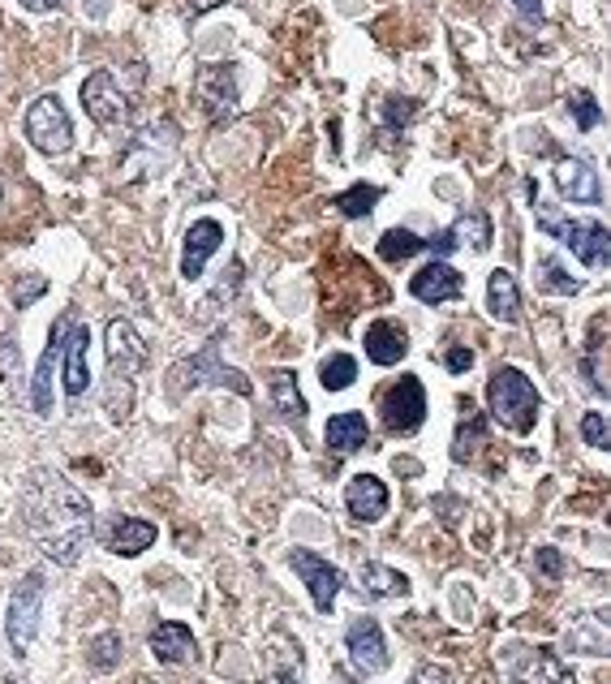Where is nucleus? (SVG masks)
I'll use <instances>...</instances> for the list:
<instances>
[{
  "mask_svg": "<svg viewBox=\"0 0 611 684\" xmlns=\"http://www.w3.org/2000/svg\"><path fill=\"white\" fill-rule=\"evenodd\" d=\"M22 522L52 564H78L91 543V499L57 469H35L22 487Z\"/></svg>",
  "mask_w": 611,
  "mask_h": 684,
  "instance_id": "obj_1",
  "label": "nucleus"
},
{
  "mask_svg": "<svg viewBox=\"0 0 611 684\" xmlns=\"http://www.w3.org/2000/svg\"><path fill=\"white\" fill-rule=\"evenodd\" d=\"M486 409H491V418L504 430L530 435L534 423H539L543 400H539V388L530 384V375H521L516 366H500L491 375V384H486Z\"/></svg>",
  "mask_w": 611,
  "mask_h": 684,
  "instance_id": "obj_2",
  "label": "nucleus"
},
{
  "mask_svg": "<svg viewBox=\"0 0 611 684\" xmlns=\"http://www.w3.org/2000/svg\"><path fill=\"white\" fill-rule=\"evenodd\" d=\"M534 211H539V228L548 237H560L585 267H603L608 262V250H611L608 225H599V220H564L548 202H534Z\"/></svg>",
  "mask_w": 611,
  "mask_h": 684,
  "instance_id": "obj_3",
  "label": "nucleus"
},
{
  "mask_svg": "<svg viewBox=\"0 0 611 684\" xmlns=\"http://www.w3.org/2000/svg\"><path fill=\"white\" fill-rule=\"evenodd\" d=\"M500 681L504 684H564L569 672L548 646H530V642H509L500 651Z\"/></svg>",
  "mask_w": 611,
  "mask_h": 684,
  "instance_id": "obj_4",
  "label": "nucleus"
},
{
  "mask_svg": "<svg viewBox=\"0 0 611 684\" xmlns=\"http://www.w3.org/2000/svg\"><path fill=\"white\" fill-rule=\"evenodd\" d=\"M27 138L43 156H65L73 147V121L57 96H39L27 108Z\"/></svg>",
  "mask_w": 611,
  "mask_h": 684,
  "instance_id": "obj_5",
  "label": "nucleus"
},
{
  "mask_svg": "<svg viewBox=\"0 0 611 684\" xmlns=\"http://www.w3.org/2000/svg\"><path fill=\"white\" fill-rule=\"evenodd\" d=\"M39 607H43V573H27L13 594H9V616H4V633L13 654H27L39 633Z\"/></svg>",
  "mask_w": 611,
  "mask_h": 684,
  "instance_id": "obj_6",
  "label": "nucleus"
},
{
  "mask_svg": "<svg viewBox=\"0 0 611 684\" xmlns=\"http://www.w3.org/2000/svg\"><path fill=\"white\" fill-rule=\"evenodd\" d=\"M380 414L392 435H414L426 423V388L418 375H401L380 400Z\"/></svg>",
  "mask_w": 611,
  "mask_h": 684,
  "instance_id": "obj_7",
  "label": "nucleus"
},
{
  "mask_svg": "<svg viewBox=\"0 0 611 684\" xmlns=\"http://www.w3.org/2000/svg\"><path fill=\"white\" fill-rule=\"evenodd\" d=\"M194 99L207 112L211 126H225L237 117V73L233 66H203L194 73Z\"/></svg>",
  "mask_w": 611,
  "mask_h": 684,
  "instance_id": "obj_8",
  "label": "nucleus"
},
{
  "mask_svg": "<svg viewBox=\"0 0 611 684\" xmlns=\"http://www.w3.org/2000/svg\"><path fill=\"white\" fill-rule=\"evenodd\" d=\"M186 384L194 388H203V384H220V388H233L237 396H250V379L242 375V370H228L225 361H220V345L211 340L203 354H194L177 366V375H173V391H181Z\"/></svg>",
  "mask_w": 611,
  "mask_h": 684,
  "instance_id": "obj_9",
  "label": "nucleus"
},
{
  "mask_svg": "<svg viewBox=\"0 0 611 684\" xmlns=\"http://www.w3.org/2000/svg\"><path fill=\"white\" fill-rule=\"evenodd\" d=\"M82 108L91 112V121H99V126H121V121H129V99L108 69H96L82 82Z\"/></svg>",
  "mask_w": 611,
  "mask_h": 684,
  "instance_id": "obj_10",
  "label": "nucleus"
},
{
  "mask_svg": "<svg viewBox=\"0 0 611 684\" xmlns=\"http://www.w3.org/2000/svg\"><path fill=\"white\" fill-rule=\"evenodd\" d=\"M345 646H349V658H354L357 672H366V676H380V672H387V642H384L380 619H371V616L349 619Z\"/></svg>",
  "mask_w": 611,
  "mask_h": 684,
  "instance_id": "obj_11",
  "label": "nucleus"
},
{
  "mask_svg": "<svg viewBox=\"0 0 611 684\" xmlns=\"http://www.w3.org/2000/svg\"><path fill=\"white\" fill-rule=\"evenodd\" d=\"M104 349H108V361H112V375H142L147 370V340L138 336V327L129 319H112L108 324V336H104Z\"/></svg>",
  "mask_w": 611,
  "mask_h": 684,
  "instance_id": "obj_12",
  "label": "nucleus"
},
{
  "mask_svg": "<svg viewBox=\"0 0 611 684\" xmlns=\"http://www.w3.org/2000/svg\"><path fill=\"white\" fill-rule=\"evenodd\" d=\"M293 573L306 582V589H311V598H315V607L319 612H332V603H336V594H341V586H345V577L323 559V555L306 552V547H297V552L289 555Z\"/></svg>",
  "mask_w": 611,
  "mask_h": 684,
  "instance_id": "obj_13",
  "label": "nucleus"
},
{
  "mask_svg": "<svg viewBox=\"0 0 611 684\" xmlns=\"http://www.w3.org/2000/svg\"><path fill=\"white\" fill-rule=\"evenodd\" d=\"M555 190L569 198V202H585V207H599L603 202L599 168L585 160V156H564V160L555 163Z\"/></svg>",
  "mask_w": 611,
  "mask_h": 684,
  "instance_id": "obj_14",
  "label": "nucleus"
},
{
  "mask_svg": "<svg viewBox=\"0 0 611 684\" xmlns=\"http://www.w3.org/2000/svg\"><path fill=\"white\" fill-rule=\"evenodd\" d=\"M461 271L452 267V262L435 259L426 262L422 271H414V280H410V294L426 301V306H440V301H452V297H461Z\"/></svg>",
  "mask_w": 611,
  "mask_h": 684,
  "instance_id": "obj_15",
  "label": "nucleus"
},
{
  "mask_svg": "<svg viewBox=\"0 0 611 684\" xmlns=\"http://www.w3.org/2000/svg\"><path fill=\"white\" fill-rule=\"evenodd\" d=\"M225 246V228L216 220H194L190 232H186V255H181V276L186 280H198L207 271V259Z\"/></svg>",
  "mask_w": 611,
  "mask_h": 684,
  "instance_id": "obj_16",
  "label": "nucleus"
},
{
  "mask_svg": "<svg viewBox=\"0 0 611 684\" xmlns=\"http://www.w3.org/2000/svg\"><path fill=\"white\" fill-rule=\"evenodd\" d=\"M345 508H349V517L362 525H375L384 522L387 513V487L375 478V474H357L354 483L345 487Z\"/></svg>",
  "mask_w": 611,
  "mask_h": 684,
  "instance_id": "obj_17",
  "label": "nucleus"
},
{
  "mask_svg": "<svg viewBox=\"0 0 611 684\" xmlns=\"http://www.w3.org/2000/svg\"><path fill=\"white\" fill-rule=\"evenodd\" d=\"M87 349H91V336L87 327H65V340H61V361H65V391L78 400L87 384H91V366H87Z\"/></svg>",
  "mask_w": 611,
  "mask_h": 684,
  "instance_id": "obj_18",
  "label": "nucleus"
},
{
  "mask_svg": "<svg viewBox=\"0 0 611 684\" xmlns=\"http://www.w3.org/2000/svg\"><path fill=\"white\" fill-rule=\"evenodd\" d=\"M362 345H366V358L375 361V366H396V361L405 358V349H410V336H405V327L392 324V319H375V324L366 327Z\"/></svg>",
  "mask_w": 611,
  "mask_h": 684,
  "instance_id": "obj_19",
  "label": "nucleus"
},
{
  "mask_svg": "<svg viewBox=\"0 0 611 684\" xmlns=\"http://www.w3.org/2000/svg\"><path fill=\"white\" fill-rule=\"evenodd\" d=\"M156 525L138 522V517H117V522L104 529V547L112 555H142L151 543H156Z\"/></svg>",
  "mask_w": 611,
  "mask_h": 684,
  "instance_id": "obj_20",
  "label": "nucleus"
},
{
  "mask_svg": "<svg viewBox=\"0 0 611 684\" xmlns=\"http://www.w3.org/2000/svg\"><path fill=\"white\" fill-rule=\"evenodd\" d=\"M73 324L69 315H65L57 331H52V340H48V349H43V361H39V370H35V388H31V405L35 414H52V375H57V361H61V340H65V327Z\"/></svg>",
  "mask_w": 611,
  "mask_h": 684,
  "instance_id": "obj_21",
  "label": "nucleus"
},
{
  "mask_svg": "<svg viewBox=\"0 0 611 684\" xmlns=\"http://www.w3.org/2000/svg\"><path fill=\"white\" fill-rule=\"evenodd\" d=\"M151 654L160 658L164 667H177V663H190L198 646H194V633L186 624H177V619H168L160 624L156 633H151Z\"/></svg>",
  "mask_w": 611,
  "mask_h": 684,
  "instance_id": "obj_22",
  "label": "nucleus"
},
{
  "mask_svg": "<svg viewBox=\"0 0 611 684\" xmlns=\"http://www.w3.org/2000/svg\"><path fill=\"white\" fill-rule=\"evenodd\" d=\"M486 310L500 324H521V294H516L513 271H504V267L491 271V280H486Z\"/></svg>",
  "mask_w": 611,
  "mask_h": 684,
  "instance_id": "obj_23",
  "label": "nucleus"
},
{
  "mask_svg": "<svg viewBox=\"0 0 611 684\" xmlns=\"http://www.w3.org/2000/svg\"><path fill=\"white\" fill-rule=\"evenodd\" d=\"M327 453L332 456H354L357 448H366V439H371V426L362 414H336L332 423H327Z\"/></svg>",
  "mask_w": 611,
  "mask_h": 684,
  "instance_id": "obj_24",
  "label": "nucleus"
},
{
  "mask_svg": "<svg viewBox=\"0 0 611 684\" xmlns=\"http://www.w3.org/2000/svg\"><path fill=\"white\" fill-rule=\"evenodd\" d=\"M357 586H362V594H371V598H405L410 594V577L380 564V559H371V564L357 568Z\"/></svg>",
  "mask_w": 611,
  "mask_h": 684,
  "instance_id": "obj_25",
  "label": "nucleus"
},
{
  "mask_svg": "<svg viewBox=\"0 0 611 684\" xmlns=\"http://www.w3.org/2000/svg\"><path fill=\"white\" fill-rule=\"evenodd\" d=\"M564 646L573 654H585V658H603V654H608V624L599 616H581L578 624L569 628Z\"/></svg>",
  "mask_w": 611,
  "mask_h": 684,
  "instance_id": "obj_26",
  "label": "nucleus"
},
{
  "mask_svg": "<svg viewBox=\"0 0 611 684\" xmlns=\"http://www.w3.org/2000/svg\"><path fill=\"white\" fill-rule=\"evenodd\" d=\"M272 405L289 423L306 418V400H302V388H297V375L293 370H272Z\"/></svg>",
  "mask_w": 611,
  "mask_h": 684,
  "instance_id": "obj_27",
  "label": "nucleus"
},
{
  "mask_svg": "<svg viewBox=\"0 0 611 684\" xmlns=\"http://www.w3.org/2000/svg\"><path fill=\"white\" fill-rule=\"evenodd\" d=\"M452 241L456 246H470V250H491V237H495V228H491V220H486V211H461V220L449 228Z\"/></svg>",
  "mask_w": 611,
  "mask_h": 684,
  "instance_id": "obj_28",
  "label": "nucleus"
},
{
  "mask_svg": "<svg viewBox=\"0 0 611 684\" xmlns=\"http://www.w3.org/2000/svg\"><path fill=\"white\" fill-rule=\"evenodd\" d=\"M418 250H426V237L410 232V228H387L384 237H380V259H387V262L414 259Z\"/></svg>",
  "mask_w": 611,
  "mask_h": 684,
  "instance_id": "obj_29",
  "label": "nucleus"
},
{
  "mask_svg": "<svg viewBox=\"0 0 611 684\" xmlns=\"http://www.w3.org/2000/svg\"><path fill=\"white\" fill-rule=\"evenodd\" d=\"M581 370L585 379L594 384V391H608V370H603V319L590 324V345H585V358H581Z\"/></svg>",
  "mask_w": 611,
  "mask_h": 684,
  "instance_id": "obj_30",
  "label": "nucleus"
},
{
  "mask_svg": "<svg viewBox=\"0 0 611 684\" xmlns=\"http://www.w3.org/2000/svg\"><path fill=\"white\" fill-rule=\"evenodd\" d=\"M380 198H384L380 186H366V181H362V186H349L345 195H336V211H341V216H349V220H362V216H371V211H375V202H380Z\"/></svg>",
  "mask_w": 611,
  "mask_h": 684,
  "instance_id": "obj_31",
  "label": "nucleus"
},
{
  "mask_svg": "<svg viewBox=\"0 0 611 684\" xmlns=\"http://www.w3.org/2000/svg\"><path fill=\"white\" fill-rule=\"evenodd\" d=\"M486 439V418L483 414H470V418H461V426H456V439H452V456L465 465L470 456L483 448Z\"/></svg>",
  "mask_w": 611,
  "mask_h": 684,
  "instance_id": "obj_32",
  "label": "nucleus"
},
{
  "mask_svg": "<svg viewBox=\"0 0 611 684\" xmlns=\"http://www.w3.org/2000/svg\"><path fill=\"white\" fill-rule=\"evenodd\" d=\"M357 379V361L349 354H332V358H323L319 366V384L327 391H345L349 384Z\"/></svg>",
  "mask_w": 611,
  "mask_h": 684,
  "instance_id": "obj_33",
  "label": "nucleus"
},
{
  "mask_svg": "<svg viewBox=\"0 0 611 684\" xmlns=\"http://www.w3.org/2000/svg\"><path fill=\"white\" fill-rule=\"evenodd\" d=\"M539 289H543V294H581V280H573V276H569V271H564V267H560V259H543L539 262Z\"/></svg>",
  "mask_w": 611,
  "mask_h": 684,
  "instance_id": "obj_34",
  "label": "nucleus"
},
{
  "mask_svg": "<svg viewBox=\"0 0 611 684\" xmlns=\"http://www.w3.org/2000/svg\"><path fill=\"white\" fill-rule=\"evenodd\" d=\"M569 112H573V121H578L581 133H590L599 121H603V108H599V99L590 96V91H573V99H569Z\"/></svg>",
  "mask_w": 611,
  "mask_h": 684,
  "instance_id": "obj_35",
  "label": "nucleus"
},
{
  "mask_svg": "<svg viewBox=\"0 0 611 684\" xmlns=\"http://www.w3.org/2000/svg\"><path fill=\"white\" fill-rule=\"evenodd\" d=\"M117 658H121V637L117 633H99L96 642H91V667L96 672H112Z\"/></svg>",
  "mask_w": 611,
  "mask_h": 684,
  "instance_id": "obj_36",
  "label": "nucleus"
},
{
  "mask_svg": "<svg viewBox=\"0 0 611 684\" xmlns=\"http://www.w3.org/2000/svg\"><path fill=\"white\" fill-rule=\"evenodd\" d=\"M414 112H418V103H414V99H387L384 103V130L387 133L405 130Z\"/></svg>",
  "mask_w": 611,
  "mask_h": 684,
  "instance_id": "obj_37",
  "label": "nucleus"
},
{
  "mask_svg": "<svg viewBox=\"0 0 611 684\" xmlns=\"http://www.w3.org/2000/svg\"><path fill=\"white\" fill-rule=\"evenodd\" d=\"M581 439H585L590 448H608L611 444L608 418H603V414H585V418H581Z\"/></svg>",
  "mask_w": 611,
  "mask_h": 684,
  "instance_id": "obj_38",
  "label": "nucleus"
},
{
  "mask_svg": "<svg viewBox=\"0 0 611 684\" xmlns=\"http://www.w3.org/2000/svg\"><path fill=\"white\" fill-rule=\"evenodd\" d=\"M43 289H48L43 276H27V280H18V285H13V306H35V301L43 297Z\"/></svg>",
  "mask_w": 611,
  "mask_h": 684,
  "instance_id": "obj_39",
  "label": "nucleus"
},
{
  "mask_svg": "<svg viewBox=\"0 0 611 684\" xmlns=\"http://www.w3.org/2000/svg\"><path fill=\"white\" fill-rule=\"evenodd\" d=\"M534 568H539L548 582H560V577H564V555L555 552V547H543V552L534 555Z\"/></svg>",
  "mask_w": 611,
  "mask_h": 684,
  "instance_id": "obj_40",
  "label": "nucleus"
},
{
  "mask_svg": "<svg viewBox=\"0 0 611 684\" xmlns=\"http://www.w3.org/2000/svg\"><path fill=\"white\" fill-rule=\"evenodd\" d=\"M444 366H449L452 375H465V370L474 366V349H465V345H452L449 354H444Z\"/></svg>",
  "mask_w": 611,
  "mask_h": 684,
  "instance_id": "obj_41",
  "label": "nucleus"
},
{
  "mask_svg": "<svg viewBox=\"0 0 611 684\" xmlns=\"http://www.w3.org/2000/svg\"><path fill=\"white\" fill-rule=\"evenodd\" d=\"M410 684H452V672L444 667V663H426V667L414 672V681Z\"/></svg>",
  "mask_w": 611,
  "mask_h": 684,
  "instance_id": "obj_42",
  "label": "nucleus"
},
{
  "mask_svg": "<svg viewBox=\"0 0 611 684\" xmlns=\"http://www.w3.org/2000/svg\"><path fill=\"white\" fill-rule=\"evenodd\" d=\"M426 250H431L435 259H444V255L456 250V241H452V232H440V237H426Z\"/></svg>",
  "mask_w": 611,
  "mask_h": 684,
  "instance_id": "obj_43",
  "label": "nucleus"
},
{
  "mask_svg": "<svg viewBox=\"0 0 611 684\" xmlns=\"http://www.w3.org/2000/svg\"><path fill=\"white\" fill-rule=\"evenodd\" d=\"M525 22H543V0H513Z\"/></svg>",
  "mask_w": 611,
  "mask_h": 684,
  "instance_id": "obj_44",
  "label": "nucleus"
},
{
  "mask_svg": "<svg viewBox=\"0 0 611 684\" xmlns=\"http://www.w3.org/2000/svg\"><path fill=\"white\" fill-rule=\"evenodd\" d=\"M61 0H22V9H31V13H52Z\"/></svg>",
  "mask_w": 611,
  "mask_h": 684,
  "instance_id": "obj_45",
  "label": "nucleus"
},
{
  "mask_svg": "<svg viewBox=\"0 0 611 684\" xmlns=\"http://www.w3.org/2000/svg\"><path fill=\"white\" fill-rule=\"evenodd\" d=\"M216 4H225V0H190V13H211Z\"/></svg>",
  "mask_w": 611,
  "mask_h": 684,
  "instance_id": "obj_46",
  "label": "nucleus"
}]
</instances>
